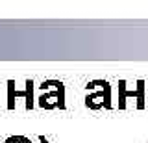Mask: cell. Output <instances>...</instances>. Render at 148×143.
Segmentation results:
<instances>
[{
  "instance_id": "6da1fadb",
  "label": "cell",
  "mask_w": 148,
  "mask_h": 143,
  "mask_svg": "<svg viewBox=\"0 0 148 143\" xmlns=\"http://www.w3.org/2000/svg\"><path fill=\"white\" fill-rule=\"evenodd\" d=\"M32 86H34L32 80H28L26 82V91H15V84L9 80L8 82V108L9 110L15 108V99H17V97H26V99H28L26 106L32 108V106H34V102H32Z\"/></svg>"
}]
</instances>
